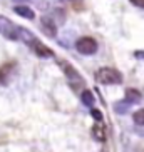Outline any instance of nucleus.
<instances>
[{
	"label": "nucleus",
	"instance_id": "f257e3e1",
	"mask_svg": "<svg viewBox=\"0 0 144 152\" xmlns=\"http://www.w3.org/2000/svg\"><path fill=\"white\" fill-rule=\"evenodd\" d=\"M96 79L99 84L104 85H116V84H121L122 82V75L121 72L116 70L112 67H102L96 72Z\"/></svg>",
	"mask_w": 144,
	"mask_h": 152
},
{
	"label": "nucleus",
	"instance_id": "f03ea898",
	"mask_svg": "<svg viewBox=\"0 0 144 152\" xmlns=\"http://www.w3.org/2000/svg\"><path fill=\"white\" fill-rule=\"evenodd\" d=\"M59 65H60L62 72L65 74V77H67V80L71 82V85H74V89H77V87H81V85H84V79L81 77V74L77 72V69L74 67L72 64L65 62V60H59Z\"/></svg>",
	"mask_w": 144,
	"mask_h": 152
},
{
	"label": "nucleus",
	"instance_id": "7ed1b4c3",
	"mask_svg": "<svg viewBox=\"0 0 144 152\" xmlns=\"http://www.w3.org/2000/svg\"><path fill=\"white\" fill-rule=\"evenodd\" d=\"M76 50L82 55H92L97 52V42L92 37H81L76 42Z\"/></svg>",
	"mask_w": 144,
	"mask_h": 152
},
{
	"label": "nucleus",
	"instance_id": "20e7f679",
	"mask_svg": "<svg viewBox=\"0 0 144 152\" xmlns=\"http://www.w3.org/2000/svg\"><path fill=\"white\" fill-rule=\"evenodd\" d=\"M0 34L10 40H18V27L14 22H10L7 17L0 15Z\"/></svg>",
	"mask_w": 144,
	"mask_h": 152
},
{
	"label": "nucleus",
	"instance_id": "39448f33",
	"mask_svg": "<svg viewBox=\"0 0 144 152\" xmlns=\"http://www.w3.org/2000/svg\"><path fill=\"white\" fill-rule=\"evenodd\" d=\"M34 52H35V55H39V57H42V58H49V57H54V52L47 47V45H44L39 39H35V40L32 42L30 45H29Z\"/></svg>",
	"mask_w": 144,
	"mask_h": 152
},
{
	"label": "nucleus",
	"instance_id": "423d86ee",
	"mask_svg": "<svg viewBox=\"0 0 144 152\" xmlns=\"http://www.w3.org/2000/svg\"><path fill=\"white\" fill-rule=\"evenodd\" d=\"M14 69H15V62H9V64H5V65L0 67V84H2V85L9 84Z\"/></svg>",
	"mask_w": 144,
	"mask_h": 152
},
{
	"label": "nucleus",
	"instance_id": "0eeeda50",
	"mask_svg": "<svg viewBox=\"0 0 144 152\" xmlns=\"http://www.w3.org/2000/svg\"><path fill=\"white\" fill-rule=\"evenodd\" d=\"M42 30L49 37H52V39L57 35V25H55V22L50 17H42Z\"/></svg>",
	"mask_w": 144,
	"mask_h": 152
},
{
	"label": "nucleus",
	"instance_id": "6e6552de",
	"mask_svg": "<svg viewBox=\"0 0 144 152\" xmlns=\"http://www.w3.org/2000/svg\"><path fill=\"white\" fill-rule=\"evenodd\" d=\"M14 12H15L17 15H20V17L27 18V20L35 18V12H34L30 7H27V5H15V7H14Z\"/></svg>",
	"mask_w": 144,
	"mask_h": 152
},
{
	"label": "nucleus",
	"instance_id": "1a4fd4ad",
	"mask_svg": "<svg viewBox=\"0 0 144 152\" xmlns=\"http://www.w3.org/2000/svg\"><path fill=\"white\" fill-rule=\"evenodd\" d=\"M37 37L32 34V32H29L27 28H24V27H18V40H22V42H25L27 45H30L32 42L35 40Z\"/></svg>",
	"mask_w": 144,
	"mask_h": 152
},
{
	"label": "nucleus",
	"instance_id": "9d476101",
	"mask_svg": "<svg viewBox=\"0 0 144 152\" xmlns=\"http://www.w3.org/2000/svg\"><path fill=\"white\" fill-rule=\"evenodd\" d=\"M143 99V95H141L139 90L136 89H126V100L129 104H137Z\"/></svg>",
	"mask_w": 144,
	"mask_h": 152
},
{
	"label": "nucleus",
	"instance_id": "9b49d317",
	"mask_svg": "<svg viewBox=\"0 0 144 152\" xmlns=\"http://www.w3.org/2000/svg\"><path fill=\"white\" fill-rule=\"evenodd\" d=\"M92 135H94L96 140H101V142L106 140V130H104V127L101 124H97V125L92 127Z\"/></svg>",
	"mask_w": 144,
	"mask_h": 152
},
{
	"label": "nucleus",
	"instance_id": "f8f14e48",
	"mask_svg": "<svg viewBox=\"0 0 144 152\" xmlns=\"http://www.w3.org/2000/svg\"><path fill=\"white\" fill-rule=\"evenodd\" d=\"M96 102V99H94V94L90 92L89 89H86L84 92H82V104L86 105V107H92Z\"/></svg>",
	"mask_w": 144,
	"mask_h": 152
},
{
	"label": "nucleus",
	"instance_id": "ddd939ff",
	"mask_svg": "<svg viewBox=\"0 0 144 152\" xmlns=\"http://www.w3.org/2000/svg\"><path fill=\"white\" fill-rule=\"evenodd\" d=\"M131 105H132V104H129L126 99H124L122 102H116V104H114V110H116L117 114H126L127 109H129Z\"/></svg>",
	"mask_w": 144,
	"mask_h": 152
},
{
	"label": "nucleus",
	"instance_id": "4468645a",
	"mask_svg": "<svg viewBox=\"0 0 144 152\" xmlns=\"http://www.w3.org/2000/svg\"><path fill=\"white\" fill-rule=\"evenodd\" d=\"M132 121L137 125H144V109H139L132 114Z\"/></svg>",
	"mask_w": 144,
	"mask_h": 152
},
{
	"label": "nucleus",
	"instance_id": "2eb2a0df",
	"mask_svg": "<svg viewBox=\"0 0 144 152\" xmlns=\"http://www.w3.org/2000/svg\"><path fill=\"white\" fill-rule=\"evenodd\" d=\"M90 115H92V119H94V121H97V122L102 121V112L97 110V109H92V110H90Z\"/></svg>",
	"mask_w": 144,
	"mask_h": 152
},
{
	"label": "nucleus",
	"instance_id": "dca6fc26",
	"mask_svg": "<svg viewBox=\"0 0 144 152\" xmlns=\"http://www.w3.org/2000/svg\"><path fill=\"white\" fill-rule=\"evenodd\" d=\"M129 2L136 7H139V9H144V0H129Z\"/></svg>",
	"mask_w": 144,
	"mask_h": 152
},
{
	"label": "nucleus",
	"instance_id": "f3484780",
	"mask_svg": "<svg viewBox=\"0 0 144 152\" xmlns=\"http://www.w3.org/2000/svg\"><path fill=\"white\" fill-rule=\"evenodd\" d=\"M14 2H22V0H14Z\"/></svg>",
	"mask_w": 144,
	"mask_h": 152
},
{
	"label": "nucleus",
	"instance_id": "a211bd4d",
	"mask_svg": "<svg viewBox=\"0 0 144 152\" xmlns=\"http://www.w3.org/2000/svg\"><path fill=\"white\" fill-rule=\"evenodd\" d=\"M72 2H79V0H72Z\"/></svg>",
	"mask_w": 144,
	"mask_h": 152
},
{
	"label": "nucleus",
	"instance_id": "6ab92c4d",
	"mask_svg": "<svg viewBox=\"0 0 144 152\" xmlns=\"http://www.w3.org/2000/svg\"><path fill=\"white\" fill-rule=\"evenodd\" d=\"M102 152H104V151H102Z\"/></svg>",
	"mask_w": 144,
	"mask_h": 152
}]
</instances>
